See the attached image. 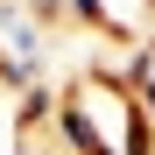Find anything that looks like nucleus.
<instances>
[{
	"label": "nucleus",
	"instance_id": "nucleus-1",
	"mask_svg": "<svg viewBox=\"0 0 155 155\" xmlns=\"http://www.w3.org/2000/svg\"><path fill=\"white\" fill-rule=\"evenodd\" d=\"M57 141L71 155H155V127L120 78L78 71L57 92Z\"/></svg>",
	"mask_w": 155,
	"mask_h": 155
},
{
	"label": "nucleus",
	"instance_id": "nucleus-2",
	"mask_svg": "<svg viewBox=\"0 0 155 155\" xmlns=\"http://www.w3.org/2000/svg\"><path fill=\"white\" fill-rule=\"evenodd\" d=\"M14 113H21V134H28V127H42V120H57V85H42V78H35V85L14 99Z\"/></svg>",
	"mask_w": 155,
	"mask_h": 155
}]
</instances>
